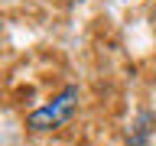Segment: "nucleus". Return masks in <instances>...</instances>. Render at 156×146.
<instances>
[{"mask_svg":"<svg viewBox=\"0 0 156 146\" xmlns=\"http://www.w3.org/2000/svg\"><path fill=\"white\" fill-rule=\"evenodd\" d=\"M153 123H156V117L150 114V110H143V114L136 117V123L130 127V146H150V136H153Z\"/></svg>","mask_w":156,"mask_h":146,"instance_id":"nucleus-2","label":"nucleus"},{"mask_svg":"<svg viewBox=\"0 0 156 146\" xmlns=\"http://www.w3.org/2000/svg\"><path fill=\"white\" fill-rule=\"evenodd\" d=\"M78 101H81V88L78 85H65L62 91L49 97L46 104H39L36 110L26 114V130L29 133H52V130H62V127L72 123V117L78 114Z\"/></svg>","mask_w":156,"mask_h":146,"instance_id":"nucleus-1","label":"nucleus"}]
</instances>
